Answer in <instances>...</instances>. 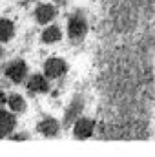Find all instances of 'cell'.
Segmentation results:
<instances>
[{"label":"cell","mask_w":155,"mask_h":157,"mask_svg":"<svg viewBox=\"0 0 155 157\" xmlns=\"http://www.w3.org/2000/svg\"><path fill=\"white\" fill-rule=\"evenodd\" d=\"M86 29H88V26H86V20L82 18V15H73L70 18V22H68V33H70V37L73 40L82 39L86 35Z\"/></svg>","instance_id":"1"},{"label":"cell","mask_w":155,"mask_h":157,"mask_svg":"<svg viewBox=\"0 0 155 157\" xmlns=\"http://www.w3.org/2000/svg\"><path fill=\"white\" fill-rule=\"evenodd\" d=\"M66 70H68V66L62 59H47L46 64H44V73H46L47 78L60 77V75L66 73Z\"/></svg>","instance_id":"2"},{"label":"cell","mask_w":155,"mask_h":157,"mask_svg":"<svg viewBox=\"0 0 155 157\" xmlns=\"http://www.w3.org/2000/svg\"><path fill=\"white\" fill-rule=\"evenodd\" d=\"M26 73H28V70H26L24 60H13L6 68V77L11 78L13 82H22L26 78Z\"/></svg>","instance_id":"3"},{"label":"cell","mask_w":155,"mask_h":157,"mask_svg":"<svg viewBox=\"0 0 155 157\" xmlns=\"http://www.w3.org/2000/svg\"><path fill=\"white\" fill-rule=\"evenodd\" d=\"M73 133L78 139H86L93 133V121L91 119H80L75 121V128H73Z\"/></svg>","instance_id":"4"},{"label":"cell","mask_w":155,"mask_h":157,"mask_svg":"<svg viewBox=\"0 0 155 157\" xmlns=\"http://www.w3.org/2000/svg\"><path fill=\"white\" fill-rule=\"evenodd\" d=\"M35 18L39 24H47L55 18V7L49 4H40L39 7L35 9Z\"/></svg>","instance_id":"5"},{"label":"cell","mask_w":155,"mask_h":157,"mask_svg":"<svg viewBox=\"0 0 155 157\" xmlns=\"http://www.w3.org/2000/svg\"><path fill=\"white\" fill-rule=\"evenodd\" d=\"M28 90L31 93H46L49 90V84H47V77H42V75H33L28 82Z\"/></svg>","instance_id":"6"},{"label":"cell","mask_w":155,"mask_h":157,"mask_svg":"<svg viewBox=\"0 0 155 157\" xmlns=\"http://www.w3.org/2000/svg\"><path fill=\"white\" fill-rule=\"evenodd\" d=\"M59 130H60V124L51 117L44 119V121L39 124V132L42 133V135H46V137H55V135L59 133Z\"/></svg>","instance_id":"7"},{"label":"cell","mask_w":155,"mask_h":157,"mask_svg":"<svg viewBox=\"0 0 155 157\" xmlns=\"http://www.w3.org/2000/svg\"><path fill=\"white\" fill-rule=\"evenodd\" d=\"M60 37H62V33H60V29H59L57 26H47V29H44V33H42V40H44L46 44L59 42Z\"/></svg>","instance_id":"8"},{"label":"cell","mask_w":155,"mask_h":157,"mask_svg":"<svg viewBox=\"0 0 155 157\" xmlns=\"http://www.w3.org/2000/svg\"><path fill=\"white\" fill-rule=\"evenodd\" d=\"M13 31H15V28H13V22L11 20H7V18H2V22H0V39L4 40H9L13 37Z\"/></svg>","instance_id":"9"},{"label":"cell","mask_w":155,"mask_h":157,"mask_svg":"<svg viewBox=\"0 0 155 157\" xmlns=\"http://www.w3.org/2000/svg\"><path fill=\"white\" fill-rule=\"evenodd\" d=\"M13 128H15V117L9 112L2 110V135H7Z\"/></svg>","instance_id":"10"},{"label":"cell","mask_w":155,"mask_h":157,"mask_svg":"<svg viewBox=\"0 0 155 157\" xmlns=\"http://www.w3.org/2000/svg\"><path fill=\"white\" fill-rule=\"evenodd\" d=\"M7 104H9V108L13 112H24L26 110V101L20 95H11L9 101H7Z\"/></svg>","instance_id":"11"},{"label":"cell","mask_w":155,"mask_h":157,"mask_svg":"<svg viewBox=\"0 0 155 157\" xmlns=\"http://www.w3.org/2000/svg\"><path fill=\"white\" fill-rule=\"evenodd\" d=\"M80 106H82V102H80V101H73V104H71V108H70V112H68V117H66L68 122H71V121L75 119V115L80 112Z\"/></svg>","instance_id":"12"},{"label":"cell","mask_w":155,"mask_h":157,"mask_svg":"<svg viewBox=\"0 0 155 157\" xmlns=\"http://www.w3.org/2000/svg\"><path fill=\"white\" fill-rule=\"evenodd\" d=\"M55 2H64V0H55Z\"/></svg>","instance_id":"13"}]
</instances>
